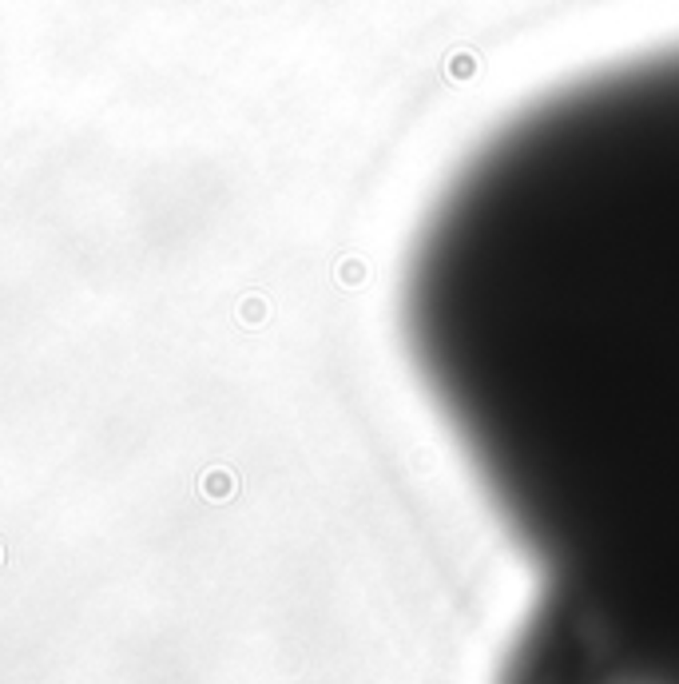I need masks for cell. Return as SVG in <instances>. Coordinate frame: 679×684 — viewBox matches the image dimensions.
Segmentation results:
<instances>
[{"mask_svg": "<svg viewBox=\"0 0 679 684\" xmlns=\"http://www.w3.org/2000/svg\"><path fill=\"white\" fill-rule=\"evenodd\" d=\"M401 331L552 617L632 684H679V45L532 100L453 171Z\"/></svg>", "mask_w": 679, "mask_h": 684, "instance_id": "6da1fadb", "label": "cell"}]
</instances>
